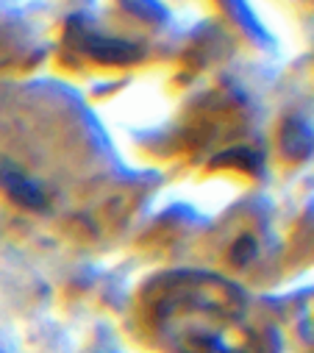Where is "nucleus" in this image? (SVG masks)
<instances>
[{
  "mask_svg": "<svg viewBox=\"0 0 314 353\" xmlns=\"http://www.w3.org/2000/svg\"><path fill=\"white\" fill-rule=\"evenodd\" d=\"M6 184L12 187V192L20 198V203H28V206H39L42 203V198H39V192H34L23 179H14V175H6Z\"/></svg>",
  "mask_w": 314,
  "mask_h": 353,
  "instance_id": "nucleus-1",
  "label": "nucleus"
}]
</instances>
